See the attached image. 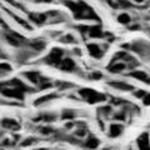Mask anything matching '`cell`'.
Returning a JSON list of instances; mask_svg holds the SVG:
<instances>
[{
  "label": "cell",
  "mask_w": 150,
  "mask_h": 150,
  "mask_svg": "<svg viewBox=\"0 0 150 150\" xmlns=\"http://www.w3.org/2000/svg\"><path fill=\"white\" fill-rule=\"evenodd\" d=\"M64 5L73 13L74 19L76 20H90V21H99L96 13L83 1H74V0H64Z\"/></svg>",
  "instance_id": "6da1fadb"
},
{
  "label": "cell",
  "mask_w": 150,
  "mask_h": 150,
  "mask_svg": "<svg viewBox=\"0 0 150 150\" xmlns=\"http://www.w3.org/2000/svg\"><path fill=\"white\" fill-rule=\"evenodd\" d=\"M65 50L59 48V46H55L53 48L48 54H46L44 58H43V62L45 65H48V67H53V68H59L60 63L63 62V59L65 58Z\"/></svg>",
  "instance_id": "7a4b0ae2"
},
{
  "label": "cell",
  "mask_w": 150,
  "mask_h": 150,
  "mask_svg": "<svg viewBox=\"0 0 150 150\" xmlns=\"http://www.w3.org/2000/svg\"><path fill=\"white\" fill-rule=\"evenodd\" d=\"M78 95L83 100H85L89 104H99V103H103L106 100V96L104 94H100L99 91L96 90H93V89H80L78 91Z\"/></svg>",
  "instance_id": "3957f363"
},
{
  "label": "cell",
  "mask_w": 150,
  "mask_h": 150,
  "mask_svg": "<svg viewBox=\"0 0 150 150\" xmlns=\"http://www.w3.org/2000/svg\"><path fill=\"white\" fill-rule=\"evenodd\" d=\"M60 95L55 91H51V93H46L43 94V95H39L36 99L33 101V105L36 106V108H40V106H44V105H48L50 103L55 101L56 99H59Z\"/></svg>",
  "instance_id": "277c9868"
},
{
  "label": "cell",
  "mask_w": 150,
  "mask_h": 150,
  "mask_svg": "<svg viewBox=\"0 0 150 150\" xmlns=\"http://www.w3.org/2000/svg\"><path fill=\"white\" fill-rule=\"evenodd\" d=\"M58 120V115L55 114V112H40V114H38L36 116L33 118V121L34 123H38V124H41V125H50L55 123V121Z\"/></svg>",
  "instance_id": "5b68a950"
},
{
  "label": "cell",
  "mask_w": 150,
  "mask_h": 150,
  "mask_svg": "<svg viewBox=\"0 0 150 150\" xmlns=\"http://www.w3.org/2000/svg\"><path fill=\"white\" fill-rule=\"evenodd\" d=\"M4 11H5L8 15L10 16L19 26H21L23 29H25V30H28V31H31L33 29H34V28H33V25H31V23H30L29 20H25V19L23 18V16L18 15V14H15V13L11 11V10H9L8 8H4Z\"/></svg>",
  "instance_id": "8992f818"
},
{
  "label": "cell",
  "mask_w": 150,
  "mask_h": 150,
  "mask_svg": "<svg viewBox=\"0 0 150 150\" xmlns=\"http://www.w3.org/2000/svg\"><path fill=\"white\" fill-rule=\"evenodd\" d=\"M28 19L31 24H34L36 26L45 25V23L49 20L48 14L45 13H28Z\"/></svg>",
  "instance_id": "52a82bcc"
},
{
  "label": "cell",
  "mask_w": 150,
  "mask_h": 150,
  "mask_svg": "<svg viewBox=\"0 0 150 150\" xmlns=\"http://www.w3.org/2000/svg\"><path fill=\"white\" fill-rule=\"evenodd\" d=\"M0 128L3 130H8V131H16L20 129V123L16 119L6 116V118H3L0 120Z\"/></svg>",
  "instance_id": "ba28073f"
},
{
  "label": "cell",
  "mask_w": 150,
  "mask_h": 150,
  "mask_svg": "<svg viewBox=\"0 0 150 150\" xmlns=\"http://www.w3.org/2000/svg\"><path fill=\"white\" fill-rule=\"evenodd\" d=\"M59 70H62L64 73H75L78 69V65L75 63V60L71 58V56H65L63 59V62L59 65Z\"/></svg>",
  "instance_id": "9c48e42d"
},
{
  "label": "cell",
  "mask_w": 150,
  "mask_h": 150,
  "mask_svg": "<svg viewBox=\"0 0 150 150\" xmlns=\"http://www.w3.org/2000/svg\"><path fill=\"white\" fill-rule=\"evenodd\" d=\"M26 46L36 54H40L46 49V41L43 39H33L26 43Z\"/></svg>",
  "instance_id": "30bf717a"
},
{
  "label": "cell",
  "mask_w": 150,
  "mask_h": 150,
  "mask_svg": "<svg viewBox=\"0 0 150 150\" xmlns=\"http://www.w3.org/2000/svg\"><path fill=\"white\" fill-rule=\"evenodd\" d=\"M86 49H88V53L89 55L94 59H101L103 58V54H104V50L100 48L99 44H94V43H89L86 45Z\"/></svg>",
  "instance_id": "8fae6325"
},
{
  "label": "cell",
  "mask_w": 150,
  "mask_h": 150,
  "mask_svg": "<svg viewBox=\"0 0 150 150\" xmlns=\"http://www.w3.org/2000/svg\"><path fill=\"white\" fill-rule=\"evenodd\" d=\"M99 145H100V140L96 137H94V135H89L85 142L83 143V146L88 150H95V149H98Z\"/></svg>",
  "instance_id": "7c38bea8"
},
{
  "label": "cell",
  "mask_w": 150,
  "mask_h": 150,
  "mask_svg": "<svg viewBox=\"0 0 150 150\" xmlns=\"http://www.w3.org/2000/svg\"><path fill=\"white\" fill-rule=\"evenodd\" d=\"M137 145L139 150H150V142H149V135L146 133L142 134L137 140Z\"/></svg>",
  "instance_id": "4fadbf2b"
},
{
  "label": "cell",
  "mask_w": 150,
  "mask_h": 150,
  "mask_svg": "<svg viewBox=\"0 0 150 150\" xmlns=\"http://www.w3.org/2000/svg\"><path fill=\"white\" fill-rule=\"evenodd\" d=\"M111 88H114L116 89V90H120V91H131V90H134V88L130 85V84H126L124 81H109L108 83Z\"/></svg>",
  "instance_id": "5bb4252c"
},
{
  "label": "cell",
  "mask_w": 150,
  "mask_h": 150,
  "mask_svg": "<svg viewBox=\"0 0 150 150\" xmlns=\"http://www.w3.org/2000/svg\"><path fill=\"white\" fill-rule=\"evenodd\" d=\"M118 62H119V63H116V64H110L109 67H108V70H109L110 73L118 74V73L124 71V70L128 68V64H126L125 62H120V60H118Z\"/></svg>",
  "instance_id": "9a60e30c"
},
{
  "label": "cell",
  "mask_w": 150,
  "mask_h": 150,
  "mask_svg": "<svg viewBox=\"0 0 150 150\" xmlns=\"http://www.w3.org/2000/svg\"><path fill=\"white\" fill-rule=\"evenodd\" d=\"M124 130V126L120 124H111L109 126V137L110 138H118L121 135Z\"/></svg>",
  "instance_id": "2e32d148"
},
{
  "label": "cell",
  "mask_w": 150,
  "mask_h": 150,
  "mask_svg": "<svg viewBox=\"0 0 150 150\" xmlns=\"http://www.w3.org/2000/svg\"><path fill=\"white\" fill-rule=\"evenodd\" d=\"M13 67L9 63L6 62H1L0 63V79H3V78H6L9 74H11L13 73Z\"/></svg>",
  "instance_id": "e0dca14e"
},
{
  "label": "cell",
  "mask_w": 150,
  "mask_h": 150,
  "mask_svg": "<svg viewBox=\"0 0 150 150\" xmlns=\"http://www.w3.org/2000/svg\"><path fill=\"white\" fill-rule=\"evenodd\" d=\"M60 43H63V44H76L78 43V39H76V36H75L74 34H64L60 36V39H59Z\"/></svg>",
  "instance_id": "ac0fdd59"
},
{
  "label": "cell",
  "mask_w": 150,
  "mask_h": 150,
  "mask_svg": "<svg viewBox=\"0 0 150 150\" xmlns=\"http://www.w3.org/2000/svg\"><path fill=\"white\" fill-rule=\"evenodd\" d=\"M129 76L135 78V79H138V80H142V81H145V83L150 84V78L144 71H138V70H137V71H131L129 74Z\"/></svg>",
  "instance_id": "d6986e66"
},
{
  "label": "cell",
  "mask_w": 150,
  "mask_h": 150,
  "mask_svg": "<svg viewBox=\"0 0 150 150\" xmlns=\"http://www.w3.org/2000/svg\"><path fill=\"white\" fill-rule=\"evenodd\" d=\"M76 118V112L74 110H70V109H65L63 110L62 115H60V119L62 120H67V121H71Z\"/></svg>",
  "instance_id": "ffe728a7"
},
{
  "label": "cell",
  "mask_w": 150,
  "mask_h": 150,
  "mask_svg": "<svg viewBox=\"0 0 150 150\" xmlns=\"http://www.w3.org/2000/svg\"><path fill=\"white\" fill-rule=\"evenodd\" d=\"M36 143H38V139H36L35 137H28V138H25V139L20 143V146L28 148V146H31V145H35Z\"/></svg>",
  "instance_id": "44dd1931"
},
{
  "label": "cell",
  "mask_w": 150,
  "mask_h": 150,
  "mask_svg": "<svg viewBox=\"0 0 150 150\" xmlns=\"http://www.w3.org/2000/svg\"><path fill=\"white\" fill-rule=\"evenodd\" d=\"M130 16L128 15V14H120V15L118 16V21L120 23V24H123V25H126V24H129L130 23Z\"/></svg>",
  "instance_id": "7402d4cb"
},
{
  "label": "cell",
  "mask_w": 150,
  "mask_h": 150,
  "mask_svg": "<svg viewBox=\"0 0 150 150\" xmlns=\"http://www.w3.org/2000/svg\"><path fill=\"white\" fill-rule=\"evenodd\" d=\"M1 1H4V3H6V4H10V5L13 6V8H16V9H20V10H25L23 6H20V4L19 3H16L15 0H1Z\"/></svg>",
  "instance_id": "603a6c76"
},
{
  "label": "cell",
  "mask_w": 150,
  "mask_h": 150,
  "mask_svg": "<svg viewBox=\"0 0 150 150\" xmlns=\"http://www.w3.org/2000/svg\"><path fill=\"white\" fill-rule=\"evenodd\" d=\"M90 79H101L103 78V75H101V73H99V71H93L91 74H90V76H89Z\"/></svg>",
  "instance_id": "cb8c5ba5"
},
{
  "label": "cell",
  "mask_w": 150,
  "mask_h": 150,
  "mask_svg": "<svg viewBox=\"0 0 150 150\" xmlns=\"http://www.w3.org/2000/svg\"><path fill=\"white\" fill-rule=\"evenodd\" d=\"M118 4H121V6H125V8H130L131 4L129 1H126V0H119Z\"/></svg>",
  "instance_id": "d4e9b609"
},
{
  "label": "cell",
  "mask_w": 150,
  "mask_h": 150,
  "mask_svg": "<svg viewBox=\"0 0 150 150\" xmlns=\"http://www.w3.org/2000/svg\"><path fill=\"white\" fill-rule=\"evenodd\" d=\"M144 95H146V94H145V91H144V90L134 91V96H137V98H142V96H144Z\"/></svg>",
  "instance_id": "484cf974"
},
{
  "label": "cell",
  "mask_w": 150,
  "mask_h": 150,
  "mask_svg": "<svg viewBox=\"0 0 150 150\" xmlns=\"http://www.w3.org/2000/svg\"><path fill=\"white\" fill-rule=\"evenodd\" d=\"M144 105H146V106L150 105V94H148V95L144 96Z\"/></svg>",
  "instance_id": "4316f807"
},
{
  "label": "cell",
  "mask_w": 150,
  "mask_h": 150,
  "mask_svg": "<svg viewBox=\"0 0 150 150\" xmlns=\"http://www.w3.org/2000/svg\"><path fill=\"white\" fill-rule=\"evenodd\" d=\"M33 1L39 3V4H50V3H53L54 0H33Z\"/></svg>",
  "instance_id": "83f0119b"
},
{
  "label": "cell",
  "mask_w": 150,
  "mask_h": 150,
  "mask_svg": "<svg viewBox=\"0 0 150 150\" xmlns=\"http://www.w3.org/2000/svg\"><path fill=\"white\" fill-rule=\"evenodd\" d=\"M34 150H51V149H49V148H36Z\"/></svg>",
  "instance_id": "f1b7e54d"
},
{
  "label": "cell",
  "mask_w": 150,
  "mask_h": 150,
  "mask_svg": "<svg viewBox=\"0 0 150 150\" xmlns=\"http://www.w3.org/2000/svg\"><path fill=\"white\" fill-rule=\"evenodd\" d=\"M134 1H135V3H138V4H142V3L145 1V0H134Z\"/></svg>",
  "instance_id": "f546056e"
},
{
  "label": "cell",
  "mask_w": 150,
  "mask_h": 150,
  "mask_svg": "<svg viewBox=\"0 0 150 150\" xmlns=\"http://www.w3.org/2000/svg\"><path fill=\"white\" fill-rule=\"evenodd\" d=\"M103 150H111L110 148H105V149H103Z\"/></svg>",
  "instance_id": "4dcf8cb0"
},
{
  "label": "cell",
  "mask_w": 150,
  "mask_h": 150,
  "mask_svg": "<svg viewBox=\"0 0 150 150\" xmlns=\"http://www.w3.org/2000/svg\"><path fill=\"white\" fill-rule=\"evenodd\" d=\"M0 137H1V135H0Z\"/></svg>",
  "instance_id": "1f68e13d"
}]
</instances>
